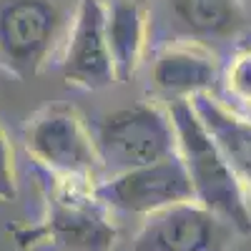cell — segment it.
I'll return each instance as SVG.
<instances>
[{
    "label": "cell",
    "instance_id": "cell-1",
    "mask_svg": "<svg viewBox=\"0 0 251 251\" xmlns=\"http://www.w3.org/2000/svg\"><path fill=\"white\" fill-rule=\"evenodd\" d=\"M116 214L96 194V183L55 178L46 211L13 231L23 251H116Z\"/></svg>",
    "mask_w": 251,
    "mask_h": 251
},
{
    "label": "cell",
    "instance_id": "cell-2",
    "mask_svg": "<svg viewBox=\"0 0 251 251\" xmlns=\"http://www.w3.org/2000/svg\"><path fill=\"white\" fill-rule=\"evenodd\" d=\"M169 113L176 128L178 156L186 166V174L194 186V199L208 211L221 216L236 228L239 236L251 234V206L249 191L236 176L234 166L216 138L208 133L201 116L191 100H171Z\"/></svg>",
    "mask_w": 251,
    "mask_h": 251
},
{
    "label": "cell",
    "instance_id": "cell-3",
    "mask_svg": "<svg viewBox=\"0 0 251 251\" xmlns=\"http://www.w3.org/2000/svg\"><path fill=\"white\" fill-rule=\"evenodd\" d=\"M91 133L103 178L178 153L176 128L169 108L149 100L103 113Z\"/></svg>",
    "mask_w": 251,
    "mask_h": 251
},
{
    "label": "cell",
    "instance_id": "cell-4",
    "mask_svg": "<svg viewBox=\"0 0 251 251\" xmlns=\"http://www.w3.org/2000/svg\"><path fill=\"white\" fill-rule=\"evenodd\" d=\"M28 156L55 178L98 183L103 178L93 133L75 108L55 103L38 111L23 128Z\"/></svg>",
    "mask_w": 251,
    "mask_h": 251
},
{
    "label": "cell",
    "instance_id": "cell-5",
    "mask_svg": "<svg viewBox=\"0 0 251 251\" xmlns=\"http://www.w3.org/2000/svg\"><path fill=\"white\" fill-rule=\"evenodd\" d=\"M55 0H0V68L30 80L46 68L63 35Z\"/></svg>",
    "mask_w": 251,
    "mask_h": 251
},
{
    "label": "cell",
    "instance_id": "cell-6",
    "mask_svg": "<svg viewBox=\"0 0 251 251\" xmlns=\"http://www.w3.org/2000/svg\"><path fill=\"white\" fill-rule=\"evenodd\" d=\"M96 194L113 214L138 219H146L183 201H196L191 178L178 153L100 178L96 183Z\"/></svg>",
    "mask_w": 251,
    "mask_h": 251
},
{
    "label": "cell",
    "instance_id": "cell-7",
    "mask_svg": "<svg viewBox=\"0 0 251 251\" xmlns=\"http://www.w3.org/2000/svg\"><path fill=\"white\" fill-rule=\"evenodd\" d=\"M236 228L199 201H183L141 219L128 251H231Z\"/></svg>",
    "mask_w": 251,
    "mask_h": 251
},
{
    "label": "cell",
    "instance_id": "cell-8",
    "mask_svg": "<svg viewBox=\"0 0 251 251\" xmlns=\"http://www.w3.org/2000/svg\"><path fill=\"white\" fill-rule=\"evenodd\" d=\"M63 78L71 86L86 91H103L118 83L106 38L103 0H80L78 3L68 33L66 55H63Z\"/></svg>",
    "mask_w": 251,
    "mask_h": 251
},
{
    "label": "cell",
    "instance_id": "cell-9",
    "mask_svg": "<svg viewBox=\"0 0 251 251\" xmlns=\"http://www.w3.org/2000/svg\"><path fill=\"white\" fill-rule=\"evenodd\" d=\"M151 86L169 100H191L214 93L219 86V63L201 43H174L163 48L151 66Z\"/></svg>",
    "mask_w": 251,
    "mask_h": 251
},
{
    "label": "cell",
    "instance_id": "cell-10",
    "mask_svg": "<svg viewBox=\"0 0 251 251\" xmlns=\"http://www.w3.org/2000/svg\"><path fill=\"white\" fill-rule=\"evenodd\" d=\"M106 38L118 83H128L143 63L149 38V3L146 0H103Z\"/></svg>",
    "mask_w": 251,
    "mask_h": 251
},
{
    "label": "cell",
    "instance_id": "cell-11",
    "mask_svg": "<svg viewBox=\"0 0 251 251\" xmlns=\"http://www.w3.org/2000/svg\"><path fill=\"white\" fill-rule=\"evenodd\" d=\"M174 25L196 43L228 40L246 28L241 0H166Z\"/></svg>",
    "mask_w": 251,
    "mask_h": 251
},
{
    "label": "cell",
    "instance_id": "cell-12",
    "mask_svg": "<svg viewBox=\"0 0 251 251\" xmlns=\"http://www.w3.org/2000/svg\"><path fill=\"white\" fill-rule=\"evenodd\" d=\"M191 103L196 113L201 116L203 126L208 128V133L216 138L221 151L226 153L228 163L234 166L246 191L251 194V121L228 111L211 93L196 96L191 98Z\"/></svg>",
    "mask_w": 251,
    "mask_h": 251
},
{
    "label": "cell",
    "instance_id": "cell-13",
    "mask_svg": "<svg viewBox=\"0 0 251 251\" xmlns=\"http://www.w3.org/2000/svg\"><path fill=\"white\" fill-rule=\"evenodd\" d=\"M226 88L236 100L251 106V48L239 50L226 68Z\"/></svg>",
    "mask_w": 251,
    "mask_h": 251
},
{
    "label": "cell",
    "instance_id": "cell-14",
    "mask_svg": "<svg viewBox=\"0 0 251 251\" xmlns=\"http://www.w3.org/2000/svg\"><path fill=\"white\" fill-rule=\"evenodd\" d=\"M18 196V178H15V161H13V146L0 126V201L10 203Z\"/></svg>",
    "mask_w": 251,
    "mask_h": 251
}]
</instances>
